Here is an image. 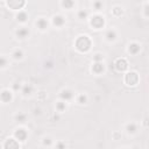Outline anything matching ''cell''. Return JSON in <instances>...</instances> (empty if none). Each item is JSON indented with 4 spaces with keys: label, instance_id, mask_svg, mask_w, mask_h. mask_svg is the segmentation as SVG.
Returning <instances> with one entry per match:
<instances>
[{
    "label": "cell",
    "instance_id": "8",
    "mask_svg": "<svg viewBox=\"0 0 149 149\" xmlns=\"http://www.w3.org/2000/svg\"><path fill=\"white\" fill-rule=\"evenodd\" d=\"M15 137L18 139L19 141H25L27 137V133L25 129H18L15 132Z\"/></svg>",
    "mask_w": 149,
    "mask_h": 149
},
{
    "label": "cell",
    "instance_id": "6",
    "mask_svg": "<svg viewBox=\"0 0 149 149\" xmlns=\"http://www.w3.org/2000/svg\"><path fill=\"white\" fill-rule=\"evenodd\" d=\"M0 99H1L4 103H8V101H11V99H12V93L9 92L8 90H5V91H2L1 94H0Z\"/></svg>",
    "mask_w": 149,
    "mask_h": 149
},
{
    "label": "cell",
    "instance_id": "13",
    "mask_svg": "<svg viewBox=\"0 0 149 149\" xmlns=\"http://www.w3.org/2000/svg\"><path fill=\"white\" fill-rule=\"evenodd\" d=\"M64 22H65V20L61 15H57V17L54 18V25H56V26H62Z\"/></svg>",
    "mask_w": 149,
    "mask_h": 149
},
{
    "label": "cell",
    "instance_id": "7",
    "mask_svg": "<svg viewBox=\"0 0 149 149\" xmlns=\"http://www.w3.org/2000/svg\"><path fill=\"white\" fill-rule=\"evenodd\" d=\"M8 6L13 9H20L21 7L25 6V1H9Z\"/></svg>",
    "mask_w": 149,
    "mask_h": 149
},
{
    "label": "cell",
    "instance_id": "2",
    "mask_svg": "<svg viewBox=\"0 0 149 149\" xmlns=\"http://www.w3.org/2000/svg\"><path fill=\"white\" fill-rule=\"evenodd\" d=\"M126 83L128 85H135L137 82H139V77L135 72H129V74H126V78H125Z\"/></svg>",
    "mask_w": 149,
    "mask_h": 149
},
{
    "label": "cell",
    "instance_id": "29",
    "mask_svg": "<svg viewBox=\"0 0 149 149\" xmlns=\"http://www.w3.org/2000/svg\"><path fill=\"white\" fill-rule=\"evenodd\" d=\"M43 143H44V145H50V143H51V140H50L49 137H47V139H44Z\"/></svg>",
    "mask_w": 149,
    "mask_h": 149
},
{
    "label": "cell",
    "instance_id": "9",
    "mask_svg": "<svg viewBox=\"0 0 149 149\" xmlns=\"http://www.w3.org/2000/svg\"><path fill=\"white\" fill-rule=\"evenodd\" d=\"M36 26L41 29V30H44L46 28H48V22H47L46 19H40V20H37Z\"/></svg>",
    "mask_w": 149,
    "mask_h": 149
},
{
    "label": "cell",
    "instance_id": "20",
    "mask_svg": "<svg viewBox=\"0 0 149 149\" xmlns=\"http://www.w3.org/2000/svg\"><path fill=\"white\" fill-rule=\"evenodd\" d=\"M22 92H23V94H29V93L32 92V86H28V85H26V86L23 87Z\"/></svg>",
    "mask_w": 149,
    "mask_h": 149
},
{
    "label": "cell",
    "instance_id": "11",
    "mask_svg": "<svg viewBox=\"0 0 149 149\" xmlns=\"http://www.w3.org/2000/svg\"><path fill=\"white\" fill-rule=\"evenodd\" d=\"M92 70H93V72H95V74H100L101 71H104V65H103L100 62H97V63L93 65Z\"/></svg>",
    "mask_w": 149,
    "mask_h": 149
},
{
    "label": "cell",
    "instance_id": "18",
    "mask_svg": "<svg viewBox=\"0 0 149 149\" xmlns=\"http://www.w3.org/2000/svg\"><path fill=\"white\" fill-rule=\"evenodd\" d=\"M127 130H128V133H134V132L136 130V126H135L134 124L128 125V126H127Z\"/></svg>",
    "mask_w": 149,
    "mask_h": 149
},
{
    "label": "cell",
    "instance_id": "25",
    "mask_svg": "<svg viewBox=\"0 0 149 149\" xmlns=\"http://www.w3.org/2000/svg\"><path fill=\"white\" fill-rule=\"evenodd\" d=\"M78 15H79V18H80V19H84L85 17H86V15H87V13H86L85 11H80Z\"/></svg>",
    "mask_w": 149,
    "mask_h": 149
},
{
    "label": "cell",
    "instance_id": "1",
    "mask_svg": "<svg viewBox=\"0 0 149 149\" xmlns=\"http://www.w3.org/2000/svg\"><path fill=\"white\" fill-rule=\"evenodd\" d=\"M76 47L79 51H87L91 47V40L87 36H80L76 41Z\"/></svg>",
    "mask_w": 149,
    "mask_h": 149
},
{
    "label": "cell",
    "instance_id": "28",
    "mask_svg": "<svg viewBox=\"0 0 149 149\" xmlns=\"http://www.w3.org/2000/svg\"><path fill=\"white\" fill-rule=\"evenodd\" d=\"M57 149H65V146L62 142H59V143H57Z\"/></svg>",
    "mask_w": 149,
    "mask_h": 149
},
{
    "label": "cell",
    "instance_id": "4",
    "mask_svg": "<svg viewBox=\"0 0 149 149\" xmlns=\"http://www.w3.org/2000/svg\"><path fill=\"white\" fill-rule=\"evenodd\" d=\"M127 68H128V64H127V62L124 58H120V59H118L115 62V69L118 71H125Z\"/></svg>",
    "mask_w": 149,
    "mask_h": 149
},
{
    "label": "cell",
    "instance_id": "14",
    "mask_svg": "<svg viewBox=\"0 0 149 149\" xmlns=\"http://www.w3.org/2000/svg\"><path fill=\"white\" fill-rule=\"evenodd\" d=\"M140 50V46L137 43H132L129 46V53L130 54H136Z\"/></svg>",
    "mask_w": 149,
    "mask_h": 149
},
{
    "label": "cell",
    "instance_id": "22",
    "mask_svg": "<svg viewBox=\"0 0 149 149\" xmlns=\"http://www.w3.org/2000/svg\"><path fill=\"white\" fill-rule=\"evenodd\" d=\"M17 120H19L20 122H23L26 120V115L25 114H19V115H17Z\"/></svg>",
    "mask_w": 149,
    "mask_h": 149
},
{
    "label": "cell",
    "instance_id": "17",
    "mask_svg": "<svg viewBox=\"0 0 149 149\" xmlns=\"http://www.w3.org/2000/svg\"><path fill=\"white\" fill-rule=\"evenodd\" d=\"M57 110L61 112L63 111V110H65V103H63V101H59L58 104H57Z\"/></svg>",
    "mask_w": 149,
    "mask_h": 149
},
{
    "label": "cell",
    "instance_id": "10",
    "mask_svg": "<svg viewBox=\"0 0 149 149\" xmlns=\"http://www.w3.org/2000/svg\"><path fill=\"white\" fill-rule=\"evenodd\" d=\"M17 35H18L20 38H25L29 35V30L27 28H20L18 32H17Z\"/></svg>",
    "mask_w": 149,
    "mask_h": 149
},
{
    "label": "cell",
    "instance_id": "23",
    "mask_svg": "<svg viewBox=\"0 0 149 149\" xmlns=\"http://www.w3.org/2000/svg\"><path fill=\"white\" fill-rule=\"evenodd\" d=\"M6 64H7V61H6V58H5V57H1V56H0V66L2 68V66H5Z\"/></svg>",
    "mask_w": 149,
    "mask_h": 149
},
{
    "label": "cell",
    "instance_id": "21",
    "mask_svg": "<svg viewBox=\"0 0 149 149\" xmlns=\"http://www.w3.org/2000/svg\"><path fill=\"white\" fill-rule=\"evenodd\" d=\"M85 101H86V95L80 94V95H79V98H78V103H79V104H84Z\"/></svg>",
    "mask_w": 149,
    "mask_h": 149
},
{
    "label": "cell",
    "instance_id": "24",
    "mask_svg": "<svg viewBox=\"0 0 149 149\" xmlns=\"http://www.w3.org/2000/svg\"><path fill=\"white\" fill-rule=\"evenodd\" d=\"M62 5H63L64 7H71V6L74 5V2H72V1H63Z\"/></svg>",
    "mask_w": 149,
    "mask_h": 149
},
{
    "label": "cell",
    "instance_id": "3",
    "mask_svg": "<svg viewBox=\"0 0 149 149\" xmlns=\"http://www.w3.org/2000/svg\"><path fill=\"white\" fill-rule=\"evenodd\" d=\"M105 21H104V18L100 17V15H95L93 17L92 20H91V25H92L94 28H101L104 26Z\"/></svg>",
    "mask_w": 149,
    "mask_h": 149
},
{
    "label": "cell",
    "instance_id": "26",
    "mask_svg": "<svg viewBox=\"0 0 149 149\" xmlns=\"http://www.w3.org/2000/svg\"><path fill=\"white\" fill-rule=\"evenodd\" d=\"M113 13H114V14H121V13H122V11H121V8L115 7V8L113 9Z\"/></svg>",
    "mask_w": 149,
    "mask_h": 149
},
{
    "label": "cell",
    "instance_id": "27",
    "mask_svg": "<svg viewBox=\"0 0 149 149\" xmlns=\"http://www.w3.org/2000/svg\"><path fill=\"white\" fill-rule=\"evenodd\" d=\"M103 59V56L100 55V54H97V55L94 56V61L95 62H99V61H101Z\"/></svg>",
    "mask_w": 149,
    "mask_h": 149
},
{
    "label": "cell",
    "instance_id": "16",
    "mask_svg": "<svg viewBox=\"0 0 149 149\" xmlns=\"http://www.w3.org/2000/svg\"><path fill=\"white\" fill-rule=\"evenodd\" d=\"M17 18H18L19 21H21V22H25V21L27 20V14H26V13H23V12H20L18 15H17Z\"/></svg>",
    "mask_w": 149,
    "mask_h": 149
},
{
    "label": "cell",
    "instance_id": "30",
    "mask_svg": "<svg viewBox=\"0 0 149 149\" xmlns=\"http://www.w3.org/2000/svg\"><path fill=\"white\" fill-rule=\"evenodd\" d=\"M94 5H95V7H97V8H99V7L101 6V4H100V2H95Z\"/></svg>",
    "mask_w": 149,
    "mask_h": 149
},
{
    "label": "cell",
    "instance_id": "5",
    "mask_svg": "<svg viewBox=\"0 0 149 149\" xmlns=\"http://www.w3.org/2000/svg\"><path fill=\"white\" fill-rule=\"evenodd\" d=\"M19 148H20L19 142L15 139H9L5 143V149H19Z\"/></svg>",
    "mask_w": 149,
    "mask_h": 149
},
{
    "label": "cell",
    "instance_id": "15",
    "mask_svg": "<svg viewBox=\"0 0 149 149\" xmlns=\"http://www.w3.org/2000/svg\"><path fill=\"white\" fill-rule=\"evenodd\" d=\"M115 32L114 30H108L107 33H106V37H107V40L108 41H113L114 38H115Z\"/></svg>",
    "mask_w": 149,
    "mask_h": 149
},
{
    "label": "cell",
    "instance_id": "12",
    "mask_svg": "<svg viewBox=\"0 0 149 149\" xmlns=\"http://www.w3.org/2000/svg\"><path fill=\"white\" fill-rule=\"evenodd\" d=\"M72 95H74V93L71 92L70 90H64L63 92L61 93V97H62L63 99H65V100L71 99V98H72Z\"/></svg>",
    "mask_w": 149,
    "mask_h": 149
},
{
    "label": "cell",
    "instance_id": "19",
    "mask_svg": "<svg viewBox=\"0 0 149 149\" xmlns=\"http://www.w3.org/2000/svg\"><path fill=\"white\" fill-rule=\"evenodd\" d=\"M13 57H14L15 59H19V58H21V57H22V51H21V50H17V51H14V54H13Z\"/></svg>",
    "mask_w": 149,
    "mask_h": 149
}]
</instances>
